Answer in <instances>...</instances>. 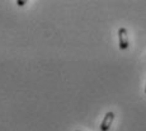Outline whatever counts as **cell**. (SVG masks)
Returning a JSON list of instances; mask_svg holds the SVG:
<instances>
[{"label": "cell", "mask_w": 146, "mask_h": 131, "mask_svg": "<svg viewBox=\"0 0 146 131\" xmlns=\"http://www.w3.org/2000/svg\"><path fill=\"white\" fill-rule=\"evenodd\" d=\"M145 93H146V88H145Z\"/></svg>", "instance_id": "obj_4"}, {"label": "cell", "mask_w": 146, "mask_h": 131, "mask_svg": "<svg viewBox=\"0 0 146 131\" xmlns=\"http://www.w3.org/2000/svg\"><path fill=\"white\" fill-rule=\"evenodd\" d=\"M118 41H119V49L126 50L128 47V35L126 28H119L118 29Z\"/></svg>", "instance_id": "obj_1"}, {"label": "cell", "mask_w": 146, "mask_h": 131, "mask_svg": "<svg viewBox=\"0 0 146 131\" xmlns=\"http://www.w3.org/2000/svg\"><path fill=\"white\" fill-rule=\"evenodd\" d=\"M17 4H18L19 7H23V5L26 4V1H22V0H17Z\"/></svg>", "instance_id": "obj_3"}, {"label": "cell", "mask_w": 146, "mask_h": 131, "mask_svg": "<svg viewBox=\"0 0 146 131\" xmlns=\"http://www.w3.org/2000/svg\"><path fill=\"white\" fill-rule=\"evenodd\" d=\"M114 120V113L113 112H107L104 118H103L102 124H100V130L102 131H108L109 127L112 126V122Z\"/></svg>", "instance_id": "obj_2"}]
</instances>
